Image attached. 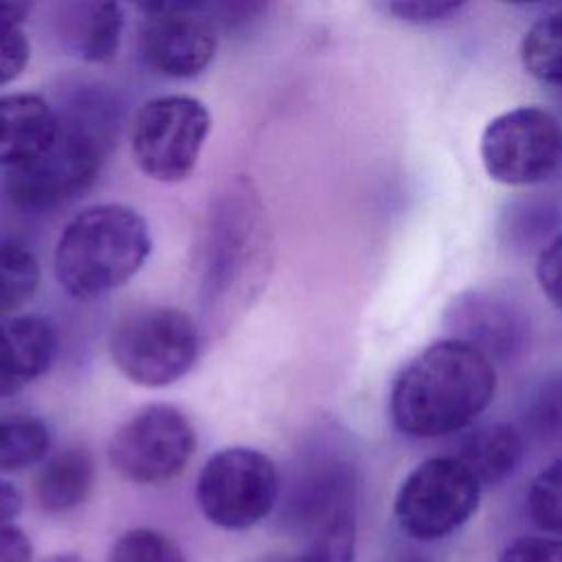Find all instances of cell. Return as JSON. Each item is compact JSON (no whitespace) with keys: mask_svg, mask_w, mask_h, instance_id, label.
Instances as JSON below:
<instances>
[{"mask_svg":"<svg viewBox=\"0 0 562 562\" xmlns=\"http://www.w3.org/2000/svg\"><path fill=\"white\" fill-rule=\"evenodd\" d=\"M496 393L494 362L459 338H439L397 373L389 395L395 428L408 437H446L470 428Z\"/></svg>","mask_w":562,"mask_h":562,"instance_id":"1","label":"cell"},{"mask_svg":"<svg viewBox=\"0 0 562 562\" xmlns=\"http://www.w3.org/2000/svg\"><path fill=\"white\" fill-rule=\"evenodd\" d=\"M151 252L145 217L127 204L103 202L79 211L55 246L59 288L90 301L125 285Z\"/></svg>","mask_w":562,"mask_h":562,"instance_id":"2","label":"cell"},{"mask_svg":"<svg viewBox=\"0 0 562 562\" xmlns=\"http://www.w3.org/2000/svg\"><path fill=\"white\" fill-rule=\"evenodd\" d=\"M114 119L101 99H79L59 116L53 145L7 173L9 200L26 213H50L88 191L112 147Z\"/></svg>","mask_w":562,"mask_h":562,"instance_id":"3","label":"cell"},{"mask_svg":"<svg viewBox=\"0 0 562 562\" xmlns=\"http://www.w3.org/2000/svg\"><path fill=\"white\" fill-rule=\"evenodd\" d=\"M110 358L134 384L160 389L184 378L200 356V331L178 307H143L110 331Z\"/></svg>","mask_w":562,"mask_h":562,"instance_id":"4","label":"cell"},{"mask_svg":"<svg viewBox=\"0 0 562 562\" xmlns=\"http://www.w3.org/2000/svg\"><path fill=\"white\" fill-rule=\"evenodd\" d=\"M481 483L457 457H430L400 483L393 514L404 533L432 542L465 525L481 501Z\"/></svg>","mask_w":562,"mask_h":562,"instance_id":"5","label":"cell"},{"mask_svg":"<svg viewBox=\"0 0 562 562\" xmlns=\"http://www.w3.org/2000/svg\"><path fill=\"white\" fill-rule=\"evenodd\" d=\"M211 132L209 108L189 94L145 101L132 123L136 167L158 182H182L195 169Z\"/></svg>","mask_w":562,"mask_h":562,"instance_id":"6","label":"cell"},{"mask_svg":"<svg viewBox=\"0 0 562 562\" xmlns=\"http://www.w3.org/2000/svg\"><path fill=\"white\" fill-rule=\"evenodd\" d=\"M279 494L277 468L268 454L233 446L209 457L195 483V501L209 522L222 529H248L261 522Z\"/></svg>","mask_w":562,"mask_h":562,"instance_id":"7","label":"cell"},{"mask_svg":"<svg viewBox=\"0 0 562 562\" xmlns=\"http://www.w3.org/2000/svg\"><path fill=\"white\" fill-rule=\"evenodd\" d=\"M479 154L485 173L501 184L544 182L562 165V123L536 105L507 110L483 127Z\"/></svg>","mask_w":562,"mask_h":562,"instance_id":"8","label":"cell"},{"mask_svg":"<svg viewBox=\"0 0 562 562\" xmlns=\"http://www.w3.org/2000/svg\"><path fill=\"white\" fill-rule=\"evenodd\" d=\"M195 452L189 417L171 404H147L123 422L110 439L112 468L127 481L156 485L176 479Z\"/></svg>","mask_w":562,"mask_h":562,"instance_id":"9","label":"cell"},{"mask_svg":"<svg viewBox=\"0 0 562 562\" xmlns=\"http://www.w3.org/2000/svg\"><path fill=\"white\" fill-rule=\"evenodd\" d=\"M138 50L158 75L189 79L209 68L217 50V29L204 2L143 4Z\"/></svg>","mask_w":562,"mask_h":562,"instance_id":"10","label":"cell"},{"mask_svg":"<svg viewBox=\"0 0 562 562\" xmlns=\"http://www.w3.org/2000/svg\"><path fill=\"white\" fill-rule=\"evenodd\" d=\"M446 327L450 338L470 342L494 362L522 351L529 336V314L503 292L472 288L450 301Z\"/></svg>","mask_w":562,"mask_h":562,"instance_id":"11","label":"cell"},{"mask_svg":"<svg viewBox=\"0 0 562 562\" xmlns=\"http://www.w3.org/2000/svg\"><path fill=\"white\" fill-rule=\"evenodd\" d=\"M209 259V283L220 296V290H237L246 274H257V263L261 255V215L255 206L252 195L244 191H228L215 211Z\"/></svg>","mask_w":562,"mask_h":562,"instance_id":"12","label":"cell"},{"mask_svg":"<svg viewBox=\"0 0 562 562\" xmlns=\"http://www.w3.org/2000/svg\"><path fill=\"white\" fill-rule=\"evenodd\" d=\"M57 331L37 314L0 318V397L42 378L57 356Z\"/></svg>","mask_w":562,"mask_h":562,"instance_id":"13","label":"cell"},{"mask_svg":"<svg viewBox=\"0 0 562 562\" xmlns=\"http://www.w3.org/2000/svg\"><path fill=\"white\" fill-rule=\"evenodd\" d=\"M57 132L59 114L40 94H0V167L13 171L35 162Z\"/></svg>","mask_w":562,"mask_h":562,"instance_id":"14","label":"cell"},{"mask_svg":"<svg viewBox=\"0 0 562 562\" xmlns=\"http://www.w3.org/2000/svg\"><path fill=\"white\" fill-rule=\"evenodd\" d=\"M125 15L116 2H70L59 9L57 29L64 46L86 61H110L123 40Z\"/></svg>","mask_w":562,"mask_h":562,"instance_id":"15","label":"cell"},{"mask_svg":"<svg viewBox=\"0 0 562 562\" xmlns=\"http://www.w3.org/2000/svg\"><path fill=\"white\" fill-rule=\"evenodd\" d=\"M522 452L525 437L520 428L507 422H494L465 435L457 457L472 470L481 485H498L518 470Z\"/></svg>","mask_w":562,"mask_h":562,"instance_id":"16","label":"cell"},{"mask_svg":"<svg viewBox=\"0 0 562 562\" xmlns=\"http://www.w3.org/2000/svg\"><path fill=\"white\" fill-rule=\"evenodd\" d=\"M94 483V463L88 450L66 448L50 457L35 476V498L42 509L61 514L81 505Z\"/></svg>","mask_w":562,"mask_h":562,"instance_id":"17","label":"cell"},{"mask_svg":"<svg viewBox=\"0 0 562 562\" xmlns=\"http://www.w3.org/2000/svg\"><path fill=\"white\" fill-rule=\"evenodd\" d=\"M520 64L562 101V7L538 18L520 40Z\"/></svg>","mask_w":562,"mask_h":562,"instance_id":"18","label":"cell"},{"mask_svg":"<svg viewBox=\"0 0 562 562\" xmlns=\"http://www.w3.org/2000/svg\"><path fill=\"white\" fill-rule=\"evenodd\" d=\"M37 285L40 263L33 250L15 237L0 235V318H9L26 305Z\"/></svg>","mask_w":562,"mask_h":562,"instance_id":"19","label":"cell"},{"mask_svg":"<svg viewBox=\"0 0 562 562\" xmlns=\"http://www.w3.org/2000/svg\"><path fill=\"white\" fill-rule=\"evenodd\" d=\"M520 432L544 441H562V371L536 380L520 406Z\"/></svg>","mask_w":562,"mask_h":562,"instance_id":"20","label":"cell"},{"mask_svg":"<svg viewBox=\"0 0 562 562\" xmlns=\"http://www.w3.org/2000/svg\"><path fill=\"white\" fill-rule=\"evenodd\" d=\"M50 448L48 426L31 415L0 417V470H24L40 463Z\"/></svg>","mask_w":562,"mask_h":562,"instance_id":"21","label":"cell"},{"mask_svg":"<svg viewBox=\"0 0 562 562\" xmlns=\"http://www.w3.org/2000/svg\"><path fill=\"white\" fill-rule=\"evenodd\" d=\"M266 562H356V509H347L312 531L301 551Z\"/></svg>","mask_w":562,"mask_h":562,"instance_id":"22","label":"cell"},{"mask_svg":"<svg viewBox=\"0 0 562 562\" xmlns=\"http://www.w3.org/2000/svg\"><path fill=\"white\" fill-rule=\"evenodd\" d=\"M562 224V213L551 202L522 200L509 206L503 222V233L514 248L527 250L540 246V250L558 235L555 228Z\"/></svg>","mask_w":562,"mask_h":562,"instance_id":"23","label":"cell"},{"mask_svg":"<svg viewBox=\"0 0 562 562\" xmlns=\"http://www.w3.org/2000/svg\"><path fill=\"white\" fill-rule=\"evenodd\" d=\"M527 512L536 527L562 540V459L533 476L527 490Z\"/></svg>","mask_w":562,"mask_h":562,"instance_id":"24","label":"cell"},{"mask_svg":"<svg viewBox=\"0 0 562 562\" xmlns=\"http://www.w3.org/2000/svg\"><path fill=\"white\" fill-rule=\"evenodd\" d=\"M29 11L24 2H0V86L18 79L29 64L31 46L22 31Z\"/></svg>","mask_w":562,"mask_h":562,"instance_id":"25","label":"cell"},{"mask_svg":"<svg viewBox=\"0 0 562 562\" xmlns=\"http://www.w3.org/2000/svg\"><path fill=\"white\" fill-rule=\"evenodd\" d=\"M108 562H187L180 547L149 527L127 529L110 549Z\"/></svg>","mask_w":562,"mask_h":562,"instance_id":"26","label":"cell"},{"mask_svg":"<svg viewBox=\"0 0 562 562\" xmlns=\"http://www.w3.org/2000/svg\"><path fill=\"white\" fill-rule=\"evenodd\" d=\"M463 7L461 0H393L382 4L391 18L406 24H437L454 18Z\"/></svg>","mask_w":562,"mask_h":562,"instance_id":"27","label":"cell"},{"mask_svg":"<svg viewBox=\"0 0 562 562\" xmlns=\"http://www.w3.org/2000/svg\"><path fill=\"white\" fill-rule=\"evenodd\" d=\"M536 279L549 303L562 312V231L538 252Z\"/></svg>","mask_w":562,"mask_h":562,"instance_id":"28","label":"cell"},{"mask_svg":"<svg viewBox=\"0 0 562 562\" xmlns=\"http://www.w3.org/2000/svg\"><path fill=\"white\" fill-rule=\"evenodd\" d=\"M498 562H562V540L553 536H520L503 549Z\"/></svg>","mask_w":562,"mask_h":562,"instance_id":"29","label":"cell"},{"mask_svg":"<svg viewBox=\"0 0 562 562\" xmlns=\"http://www.w3.org/2000/svg\"><path fill=\"white\" fill-rule=\"evenodd\" d=\"M31 540L20 527H0V562H31Z\"/></svg>","mask_w":562,"mask_h":562,"instance_id":"30","label":"cell"},{"mask_svg":"<svg viewBox=\"0 0 562 562\" xmlns=\"http://www.w3.org/2000/svg\"><path fill=\"white\" fill-rule=\"evenodd\" d=\"M22 509V496L20 492L9 483L0 479V527L13 525V518Z\"/></svg>","mask_w":562,"mask_h":562,"instance_id":"31","label":"cell"},{"mask_svg":"<svg viewBox=\"0 0 562 562\" xmlns=\"http://www.w3.org/2000/svg\"><path fill=\"white\" fill-rule=\"evenodd\" d=\"M46 562H81L77 555H70V553H64V555H55V558H50V560H46Z\"/></svg>","mask_w":562,"mask_h":562,"instance_id":"32","label":"cell"}]
</instances>
